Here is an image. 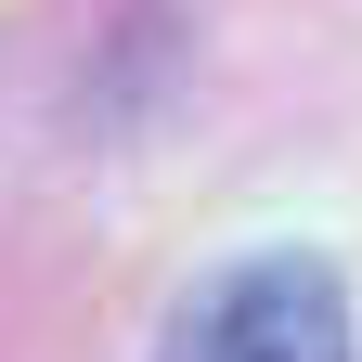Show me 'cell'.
Here are the masks:
<instances>
[{"instance_id": "cell-1", "label": "cell", "mask_w": 362, "mask_h": 362, "mask_svg": "<svg viewBox=\"0 0 362 362\" xmlns=\"http://www.w3.org/2000/svg\"><path fill=\"white\" fill-rule=\"evenodd\" d=\"M156 362H349V285L310 246H259L168 310Z\"/></svg>"}]
</instances>
